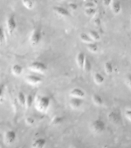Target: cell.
<instances>
[{"label":"cell","instance_id":"6da1fadb","mask_svg":"<svg viewBox=\"0 0 131 148\" xmlns=\"http://www.w3.org/2000/svg\"><path fill=\"white\" fill-rule=\"evenodd\" d=\"M34 105L39 112L45 113L51 106V98L48 96H38L34 100Z\"/></svg>","mask_w":131,"mask_h":148},{"label":"cell","instance_id":"7a4b0ae2","mask_svg":"<svg viewBox=\"0 0 131 148\" xmlns=\"http://www.w3.org/2000/svg\"><path fill=\"white\" fill-rule=\"evenodd\" d=\"M90 128H91L92 131L95 134H102L103 132L105 131L106 123L101 119H96L91 123Z\"/></svg>","mask_w":131,"mask_h":148},{"label":"cell","instance_id":"3957f363","mask_svg":"<svg viewBox=\"0 0 131 148\" xmlns=\"http://www.w3.org/2000/svg\"><path fill=\"white\" fill-rule=\"evenodd\" d=\"M30 70L37 73H44L47 71V66L44 62L40 61H34L32 62L28 66Z\"/></svg>","mask_w":131,"mask_h":148},{"label":"cell","instance_id":"277c9868","mask_svg":"<svg viewBox=\"0 0 131 148\" xmlns=\"http://www.w3.org/2000/svg\"><path fill=\"white\" fill-rule=\"evenodd\" d=\"M42 39V32L40 28H36L33 30L31 37H30V42L33 46H38L41 41Z\"/></svg>","mask_w":131,"mask_h":148},{"label":"cell","instance_id":"5b68a950","mask_svg":"<svg viewBox=\"0 0 131 148\" xmlns=\"http://www.w3.org/2000/svg\"><path fill=\"white\" fill-rule=\"evenodd\" d=\"M6 27L9 34L11 35L15 31H16V27H17V23H16V18H15V16H14L13 15H10V16L7 18Z\"/></svg>","mask_w":131,"mask_h":148},{"label":"cell","instance_id":"8992f818","mask_svg":"<svg viewBox=\"0 0 131 148\" xmlns=\"http://www.w3.org/2000/svg\"><path fill=\"white\" fill-rule=\"evenodd\" d=\"M16 137H17V135H16V133L14 130H7L4 136L5 143L6 144H9V145L12 144V143H15Z\"/></svg>","mask_w":131,"mask_h":148},{"label":"cell","instance_id":"52a82bcc","mask_svg":"<svg viewBox=\"0 0 131 148\" xmlns=\"http://www.w3.org/2000/svg\"><path fill=\"white\" fill-rule=\"evenodd\" d=\"M83 103H84V99H83V98L71 97V98L69 100V105L74 110H78V109H80L82 106Z\"/></svg>","mask_w":131,"mask_h":148},{"label":"cell","instance_id":"ba28073f","mask_svg":"<svg viewBox=\"0 0 131 148\" xmlns=\"http://www.w3.org/2000/svg\"><path fill=\"white\" fill-rule=\"evenodd\" d=\"M107 118L113 124H119L121 123V116L119 113L116 111H111L107 114Z\"/></svg>","mask_w":131,"mask_h":148},{"label":"cell","instance_id":"9c48e42d","mask_svg":"<svg viewBox=\"0 0 131 148\" xmlns=\"http://www.w3.org/2000/svg\"><path fill=\"white\" fill-rule=\"evenodd\" d=\"M25 80H26L27 83H28L29 84H32V85H38V84L42 82V79L40 76H37V75L30 74V75L26 76Z\"/></svg>","mask_w":131,"mask_h":148},{"label":"cell","instance_id":"30bf717a","mask_svg":"<svg viewBox=\"0 0 131 148\" xmlns=\"http://www.w3.org/2000/svg\"><path fill=\"white\" fill-rule=\"evenodd\" d=\"M53 11L58 16L61 17H69L71 16L70 12L68 10V9L62 6H54L53 7Z\"/></svg>","mask_w":131,"mask_h":148},{"label":"cell","instance_id":"8fae6325","mask_svg":"<svg viewBox=\"0 0 131 148\" xmlns=\"http://www.w3.org/2000/svg\"><path fill=\"white\" fill-rule=\"evenodd\" d=\"M85 60H86V56H85V54L83 52H79L77 54V56H76V63L78 65L79 69H83Z\"/></svg>","mask_w":131,"mask_h":148},{"label":"cell","instance_id":"7c38bea8","mask_svg":"<svg viewBox=\"0 0 131 148\" xmlns=\"http://www.w3.org/2000/svg\"><path fill=\"white\" fill-rule=\"evenodd\" d=\"M70 96L71 97H78V98H84L86 94H85V92L82 89L78 87H75L72 89L70 92Z\"/></svg>","mask_w":131,"mask_h":148},{"label":"cell","instance_id":"4fadbf2b","mask_svg":"<svg viewBox=\"0 0 131 148\" xmlns=\"http://www.w3.org/2000/svg\"><path fill=\"white\" fill-rule=\"evenodd\" d=\"M111 10L115 15H118L122 11V5L121 3L118 0H113L111 3Z\"/></svg>","mask_w":131,"mask_h":148},{"label":"cell","instance_id":"5bb4252c","mask_svg":"<svg viewBox=\"0 0 131 148\" xmlns=\"http://www.w3.org/2000/svg\"><path fill=\"white\" fill-rule=\"evenodd\" d=\"M91 99L93 103L97 106H101L104 104V100H103V97H101V95L97 94V93L93 94Z\"/></svg>","mask_w":131,"mask_h":148},{"label":"cell","instance_id":"9a60e30c","mask_svg":"<svg viewBox=\"0 0 131 148\" xmlns=\"http://www.w3.org/2000/svg\"><path fill=\"white\" fill-rule=\"evenodd\" d=\"M46 145L45 139L44 138H38L34 140L32 143V147L34 148H43Z\"/></svg>","mask_w":131,"mask_h":148},{"label":"cell","instance_id":"2e32d148","mask_svg":"<svg viewBox=\"0 0 131 148\" xmlns=\"http://www.w3.org/2000/svg\"><path fill=\"white\" fill-rule=\"evenodd\" d=\"M23 68L22 66L19 64H14L11 66V73L13 74L14 76H20L21 74L22 73Z\"/></svg>","mask_w":131,"mask_h":148},{"label":"cell","instance_id":"e0dca14e","mask_svg":"<svg viewBox=\"0 0 131 148\" xmlns=\"http://www.w3.org/2000/svg\"><path fill=\"white\" fill-rule=\"evenodd\" d=\"M94 80L97 85H101V84H103V83H104L105 78H104V76H103V74H101V73H98V72H97V73H95L94 75Z\"/></svg>","mask_w":131,"mask_h":148},{"label":"cell","instance_id":"ac0fdd59","mask_svg":"<svg viewBox=\"0 0 131 148\" xmlns=\"http://www.w3.org/2000/svg\"><path fill=\"white\" fill-rule=\"evenodd\" d=\"M103 68H104V71L107 75H111V74L113 73V70H114V68H113V65L110 61H107L104 63V66H103Z\"/></svg>","mask_w":131,"mask_h":148},{"label":"cell","instance_id":"d6986e66","mask_svg":"<svg viewBox=\"0 0 131 148\" xmlns=\"http://www.w3.org/2000/svg\"><path fill=\"white\" fill-rule=\"evenodd\" d=\"M86 47H87V50L90 51L92 53H96L98 51V45L96 42H91L90 43L86 44Z\"/></svg>","mask_w":131,"mask_h":148},{"label":"cell","instance_id":"ffe728a7","mask_svg":"<svg viewBox=\"0 0 131 148\" xmlns=\"http://www.w3.org/2000/svg\"><path fill=\"white\" fill-rule=\"evenodd\" d=\"M17 99H18V103L20 104L21 106L23 107H25V102H26V96L23 92L20 91L18 93L17 96Z\"/></svg>","mask_w":131,"mask_h":148},{"label":"cell","instance_id":"44dd1931","mask_svg":"<svg viewBox=\"0 0 131 148\" xmlns=\"http://www.w3.org/2000/svg\"><path fill=\"white\" fill-rule=\"evenodd\" d=\"M34 103V97L32 94H28L26 96V102H25V107L27 109H29L32 107V106Z\"/></svg>","mask_w":131,"mask_h":148},{"label":"cell","instance_id":"7402d4cb","mask_svg":"<svg viewBox=\"0 0 131 148\" xmlns=\"http://www.w3.org/2000/svg\"><path fill=\"white\" fill-rule=\"evenodd\" d=\"M79 37H80V39L81 40V42H84V43L86 44L90 43V42H94L93 41V39L90 37V36L87 34V33L82 32V33H80Z\"/></svg>","mask_w":131,"mask_h":148},{"label":"cell","instance_id":"603a6c76","mask_svg":"<svg viewBox=\"0 0 131 148\" xmlns=\"http://www.w3.org/2000/svg\"><path fill=\"white\" fill-rule=\"evenodd\" d=\"M88 35L93 39V41L94 42H97L101 39V36L99 34V32L96 30H90L89 32H88Z\"/></svg>","mask_w":131,"mask_h":148},{"label":"cell","instance_id":"cb8c5ba5","mask_svg":"<svg viewBox=\"0 0 131 148\" xmlns=\"http://www.w3.org/2000/svg\"><path fill=\"white\" fill-rule=\"evenodd\" d=\"M23 6L27 9H32L34 8V2L32 0H22Z\"/></svg>","mask_w":131,"mask_h":148},{"label":"cell","instance_id":"d4e9b609","mask_svg":"<svg viewBox=\"0 0 131 148\" xmlns=\"http://www.w3.org/2000/svg\"><path fill=\"white\" fill-rule=\"evenodd\" d=\"M91 68H92V64H91V62H90V60L89 59L86 58L84 64V68H83V69H84L85 72L88 73V72H90V70H91Z\"/></svg>","mask_w":131,"mask_h":148},{"label":"cell","instance_id":"484cf974","mask_svg":"<svg viewBox=\"0 0 131 148\" xmlns=\"http://www.w3.org/2000/svg\"><path fill=\"white\" fill-rule=\"evenodd\" d=\"M96 12L95 8H85L84 13L87 16H93L95 15Z\"/></svg>","mask_w":131,"mask_h":148},{"label":"cell","instance_id":"4316f807","mask_svg":"<svg viewBox=\"0 0 131 148\" xmlns=\"http://www.w3.org/2000/svg\"><path fill=\"white\" fill-rule=\"evenodd\" d=\"M5 32L3 28L0 25V45H2L5 42Z\"/></svg>","mask_w":131,"mask_h":148},{"label":"cell","instance_id":"83f0119b","mask_svg":"<svg viewBox=\"0 0 131 148\" xmlns=\"http://www.w3.org/2000/svg\"><path fill=\"white\" fill-rule=\"evenodd\" d=\"M63 120H64V118L62 116H55L52 120V123L55 124H60L63 122Z\"/></svg>","mask_w":131,"mask_h":148},{"label":"cell","instance_id":"f1b7e54d","mask_svg":"<svg viewBox=\"0 0 131 148\" xmlns=\"http://www.w3.org/2000/svg\"><path fill=\"white\" fill-rule=\"evenodd\" d=\"M125 83L126 85L127 86V87L131 90V75H128L126 76V77L125 78Z\"/></svg>","mask_w":131,"mask_h":148},{"label":"cell","instance_id":"f546056e","mask_svg":"<svg viewBox=\"0 0 131 148\" xmlns=\"http://www.w3.org/2000/svg\"><path fill=\"white\" fill-rule=\"evenodd\" d=\"M124 115H125V117L131 123V109H127V110H126L125 113H124Z\"/></svg>","mask_w":131,"mask_h":148},{"label":"cell","instance_id":"4dcf8cb0","mask_svg":"<svg viewBox=\"0 0 131 148\" xmlns=\"http://www.w3.org/2000/svg\"><path fill=\"white\" fill-rule=\"evenodd\" d=\"M3 96H4V86L0 85V100L3 99Z\"/></svg>","mask_w":131,"mask_h":148},{"label":"cell","instance_id":"1f68e13d","mask_svg":"<svg viewBox=\"0 0 131 148\" xmlns=\"http://www.w3.org/2000/svg\"><path fill=\"white\" fill-rule=\"evenodd\" d=\"M95 5L93 2H88L85 4V8H95Z\"/></svg>","mask_w":131,"mask_h":148},{"label":"cell","instance_id":"d6a6232c","mask_svg":"<svg viewBox=\"0 0 131 148\" xmlns=\"http://www.w3.org/2000/svg\"><path fill=\"white\" fill-rule=\"evenodd\" d=\"M113 0H103V5L104 6H109L112 3Z\"/></svg>","mask_w":131,"mask_h":148},{"label":"cell","instance_id":"836d02e7","mask_svg":"<svg viewBox=\"0 0 131 148\" xmlns=\"http://www.w3.org/2000/svg\"><path fill=\"white\" fill-rule=\"evenodd\" d=\"M69 7L72 10H76V9H78V5H76L75 3H71V4H69Z\"/></svg>","mask_w":131,"mask_h":148},{"label":"cell","instance_id":"e575fe53","mask_svg":"<svg viewBox=\"0 0 131 148\" xmlns=\"http://www.w3.org/2000/svg\"><path fill=\"white\" fill-rule=\"evenodd\" d=\"M26 123H27L28 124H32L34 123V120L32 119V117H28L26 119Z\"/></svg>","mask_w":131,"mask_h":148}]
</instances>
